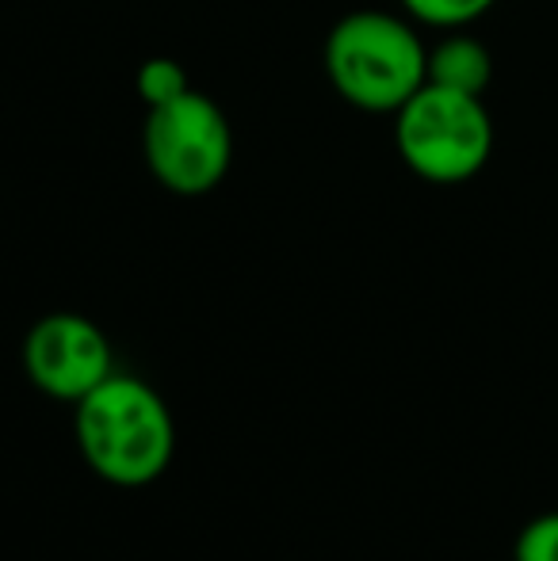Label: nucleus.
I'll return each instance as SVG.
<instances>
[{"label": "nucleus", "mask_w": 558, "mask_h": 561, "mask_svg": "<svg viewBox=\"0 0 558 561\" xmlns=\"http://www.w3.org/2000/svg\"><path fill=\"white\" fill-rule=\"evenodd\" d=\"M73 432L84 462L119 489L157 481L176 450V424L161 393L119 370L77 401Z\"/></svg>", "instance_id": "nucleus-1"}, {"label": "nucleus", "mask_w": 558, "mask_h": 561, "mask_svg": "<svg viewBox=\"0 0 558 561\" xmlns=\"http://www.w3.org/2000/svg\"><path fill=\"white\" fill-rule=\"evenodd\" d=\"M429 50L390 12H352L326 38V77L337 96L372 115H395L424 84Z\"/></svg>", "instance_id": "nucleus-2"}, {"label": "nucleus", "mask_w": 558, "mask_h": 561, "mask_svg": "<svg viewBox=\"0 0 558 561\" xmlns=\"http://www.w3.org/2000/svg\"><path fill=\"white\" fill-rule=\"evenodd\" d=\"M395 146L429 184H467L493 153V118L482 96L424 81L395 112Z\"/></svg>", "instance_id": "nucleus-3"}, {"label": "nucleus", "mask_w": 558, "mask_h": 561, "mask_svg": "<svg viewBox=\"0 0 558 561\" xmlns=\"http://www.w3.org/2000/svg\"><path fill=\"white\" fill-rule=\"evenodd\" d=\"M141 153L164 192L195 199V195L215 192L226 180L234 134L215 100L187 89L184 96L146 112Z\"/></svg>", "instance_id": "nucleus-4"}, {"label": "nucleus", "mask_w": 558, "mask_h": 561, "mask_svg": "<svg viewBox=\"0 0 558 561\" xmlns=\"http://www.w3.org/2000/svg\"><path fill=\"white\" fill-rule=\"evenodd\" d=\"M23 370L54 401H77L92 393L112 367V344L96 321L81 313H46L23 336Z\"/></svg>", "instance_id": "nucleus-5"}, {"label": "nucleus", "mask_w": 558, "mask_h": 561, "mask_svg": "<svg viewBox=\"0 0 558 561\" xmlns=\"http://www.w3.org/2000/svg\"><path fill=\"white\" fill-rule=\"evenodd\" d=\"M424 81L452 92H467V96H482L493 81V54L470 35H447L429 50Z\"/></svg>", "instance_id": "nucleus-6"}, {"label": "nucleus", "mask_w": 558, "mask_h": 561, "mask_svg": "<svg viewBox=\"0 0 558 561\" xmlns=\"http://www.w3.org/2000/svg\"><path fill=\"white\" fill-rule=\"evenodd\" d=\"M135 89H138L141 104H146V112H149V107H161V104H169V100L184 96L192 84H187V73H184V66H180V61L146 58L138 66Z\"/></svg>", "instance_id": "nucleus-7"}, {"label": "nucleus", "mask_w": 558, "mask_h": 561, "mask_svg": "<svg viewBox=\"0 0 558 561\" xmlns=\"http://www.w3.org/2000/svg\"><path fill=\"white\" fill-rule=\"evenodd\" d=\"M493 4H498V0H402V8L418 23L444 27V31H459V27H467V23L482 20Z\"/></svg>", "instance_id": "nucleus-8"}, {"label": "nucleus", "mask_w": 558, "mask_h": 561, "mask_svg": "<svg viewBox=\"0 0 558 561\" xmlns=\"http://www.w3.org/2000/svg\"><path fill=\"white\" fill-rule=\"evenodd\" d=\"M513 561H558V512H544L521 527Z\"/></svg>", "instance_id": "nucleus-9"}]
</instances>
